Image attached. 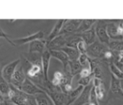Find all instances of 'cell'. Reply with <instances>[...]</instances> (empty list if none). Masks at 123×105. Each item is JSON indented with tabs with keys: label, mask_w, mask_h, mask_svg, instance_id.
<instances>
[{
	"label": "cell",
	"mask_w": 123,
	"mask_h": 105,
	"mask_svg": "<svg viewBox=\"0 0 123 105\" xmlns=\"http://www.w3.org/2000/svg\"><path fill=\"white\" fill-rule=\"evenodd\" d=\"M9 88L10 89L7 95V99L12 103L17 105H37L34 96L18 90L11 84H9Z\"/></svg>",
	"instance_id": "1"
},
{
	"label": "cell",
	"mask_w": 123,
	"mask_h": 105,
	"mask_svg": "<svg viewBox=\"0 0 123 105\" xmlns=\"http://www.w3.org/2000/svg\"><path fill=\"white\" fill-rule=\"evenodd\" d=\"M109 50L108 47L101 43L96 41L92 44L87 46L86 49V55L88 57H91L92 58H103L104 54Z\"/></svg>",
	"instance_id": "2"
},
{
	"label": "cell",
	"mask_w": 123,
	"mask_h": 105,
	"mask_svg": "<svg viewBox=\"0 0 123 105\" xmlns=\"http://www.w3.org/2000/svg\"><path fill=\"white\" fill-rule=\"evenodd\" d=\"M18 89L22 91V92L25 93V94H29V95H33V96H34L37 94H40V93L44 92V91L41 90L36 84H34L33 81H31L30 79H29L28 78H25V80L24 81L23 83L18 88Z\"/></svg>",
	"instance_id": "3"
},
{
	"label": "cell",
	"mask_w": 123,
	"mask_h": 105,
	"mask_svg": "<svg viewBox=\"0 0 123 105\" xmlns=\"http://www.w3.org/2000/svg\"><path fill=\"white\" fill-rule=\"evenodd\" d=\"M19 63H20V59L18 58V59H16V60H14V61L11 62V63H9L8 64H7L6 66L2 69V71H1L2 77H3V78H4V80L6 81V82H8V83H10V82H11V79H12V77H13V73H14L17 67L18 66Z\"/></svg>",
	"instance_id": "4"
},
{
	"label": "cell",
	"mask_w": 123,
	"mask_h": 105,
	"mask_svg": "<svg viewBox=\"0 0 123 105\" xmlns=\"http://www.w3.org/2000/svg\"><path fill=\"white\" fill-rule=\"evenodd\" d=\"M46 94L49 97V99L52 100L54 105H66L67 104V95L61 91H45Z\"/></svg>",
	"instance_id": "5"
},
{
	"label": "cell",
	"mask_w": 123,
	"mask_h": 105,
	"mask_svg": "<svg viewBox=\"0 0 123 105\" xmlns=\"http://www.w3.org/2000/svg\"><path fill=\"white\" fill-rule=\"evenodd\" d=\"M81 21L80 19H75V20H65L63 27H62L60 33L59 35H66V34L72 33L74 32H76L78 28L80 25Z\"/></svg>",
	"instance_id": "6"
},
{
	"label": "cell",
	"mask_w": 123,
	"mask_h": 105,
	"mask_svg": "<svg viewBox=\"0 0 123 105\" xmlns=\"http://www.w3.org/2000/svg\"><path fill=\"white\" fill-rule=\"evenodd\" d=\"M44 37V33L43 31H38L37 33L34 34H31L29 36H26L23 38H18V39H15L13 40V43L14 45H24L28 43H31L34 40H39V39H43Z\"/></svg>",
	"instance_id": "7"
},
{
	"label": "cell",
	"mask_w": 123,
	"mask_h": 105,
	"mask_svg": "<svg viewBox=\"0 0 123 105\" xmlns=\"http://www.w3.org/2000/svg\"><path fill=\"white\" fill-rule=\"evenodd\" d=\"M26 78V74L24 71V68L22 66L17 67V68L15 69L14 73L12 77L11 82L9 84H11L12 86H13L14 88H18L20 85L24 83V81Z\"/></svg>",
	"instance_id": "8"
},
{
	"label": "cell",
	"mask_w": 123,
	"mask_h": 105,
	"mask_svg": "<svg viewBox=\"0 0 123 105\" xmlns=\"http://www.w3.org/2000/svg\"><path fill=\"white\" fill-rule=\"evenodd\" d=\"M66 46V35H59L46 44L48 50H60Z\"/></svg>",
	"instance_id": "9"
},
{
	"label": "cell",
	"mask_w": 123,
	"mask_h": 105,
	"mask_svg": "<svg viewBox=\"0 0 123 105\" xmlns=\"http://www.w3.org/2000/svg\"><path fill=\"white\" fill-rule=\"evenodd\" d=\"M95 31H96V34L98 37L100 43L105 45H108L110 43V38L106 33V24L100 23V22L99 21V24H97V27L96 28Z\"/></svg>",
	"instance_id": "10"
},
{
	"label": "cell",
	"mask_w": 123,
	"mask_h": 105,
	"mask_svg": "<svg viewBox=\"0 0 123 105\" xmlns=\"http://www.w3.org/2000/svg\"><path fill=\"white\" fill-rule=\"evenodd\" d=\"M46 48V41L44 39L34 40L29 43V53H38L42 54Z\"/></svg>",
	"instance_id": "11"
},
{
	"label": "cell",
	"mask_w": 123,
	"mask_h": 105,
	"mask_svg": "<svg viewBox=\"0 0 123 105\" xmlns=\"http://www.w3.org/2000/svg\"><path fill=\"white\" fill-rule=\"evenodd\" d=\"M51 58V55L49 53V51L48 49H45L44 53L41 54V65H42V72L43 76L45 81H49L48 77V72H49V62Z\"/></svg>",
	"instance_id": "12"
},
{
	"label": "cell",
	"mask_w": 123,
	"mask_h": 105,
	"mask_svg": "<svg viewBox=\"0 0 123 105\" xmlns=\"http://www.w3.org/2000/svg\"><path fill=\"white\" fill-rule=\"evenodd\" d=\"M92 88V85H88L86 87H84L82 92L79 95L75 101L72 104V105H85L89 103L90 98V92Z\"/></svg>",
	"instance_id": "13"
},
{
	"label": "cell",
	"mask_w": 123,
	"mask_h": 105,
	"mask_svg": "<svg viewBox=\"0 0 123 105\" xmlns=\"http://www.w3.org/2000/svg\"><path fill=\"white\" fill-rule=\"evenodd\" d=\"M49 53L51 55V58H56L59 61H60L63 64V68H64V72L67 71L68 70V63H69V58L67 57V55L65 54L63 51L61 50H49Z\"/></svg>",
	"instance_id": "14"
},
{
	"label": "cell",
	"mask_w": 123,
	"mask_h": 105,
	"mask_svg": "<svg viewBox=\"0 0 123 105\" xmlns=\"http://www.w3.org/2000/svg\"><path fill=\"white\" fill-rule=\"evenodd\" d=\"M81 39H82L83 42H85V44L87 46L92 44L93 43L96 42V31H95L94 28H91V29L86 31L84 33H79Z\"/></svg>",
	"instance_id": "15"
},
{
	"label": "cell",
	"mask_w": 123,
	"mask_h": 105,
	"mask_svg": "<svg viewBox=\"0 0 123 105\" xmlns=\"http://www.w3.org/2000/svg\"><path fill=\"white\" fill-rule=\"evenodd\" d=\"M65 22V19H60V20L57 21V23H55V27L53 28L52 31L50 32L49 36H48L47 39L45 40L46 44H49L50 41H52L55 38H56L57 36H59V34H60V30H61V28H62V27H63Z\"/></svg>",
	"instance_id": "16"
},
{
	"label": "cell",
	"mask_w": 123,
	"mask_h": 105,
	"mask_svg": "<svg viewBox=\"0 0 123 105\" xmlns=\"http://www.w3.org/2000/svg\"><path fill=\"white\" fill-rule=\"evenodd\" d=\"M84 87L79 85L75 89H72L67 95V104L66 105H71L74 101L77 99V98L79 97V95L80 94V93L82 92Z\"/></svg>",
	"instance_id": "17"
},
{
	"label": "cell",
	"mask_w": 123,
	"mask_h": 105,
	"mask_svg": "<svg viewBox=\"0 0 123 105\" xmlns=\"http://www.w3.org/2000/svg\"><path fill=\"white\" fill-rule=\"evenodd\" d=\"M37 105H54L52 100L44 92L34 95Z\"/></svg>",
	"instance_id": "18"
},
{
	"label": "cell",
	"mask_w": 123,
	"mask_h": 105,
	"mask_svg": "<svg viewBox=\"0 0 123 105\" xmlns=\"http://www.w3.org/2000/svg\"><path fill=\"white\" fill-rule=\"evenodd\" d=\"M61 51H63L65 54L67 55L69 58V61H73V60H78L80 53H79V51L76 49H73V48L70 47H64L63 49H60Z\"/></svg>",
	"instance_id": "19"
},
{
	"label": "cell",
	"mask_w": 123,
	"mask_h": 105,
	"mask_svg": "<svg viewBox=\"0 0 123 105\" xmlns=\"http://www.w3.org/2000/svg\"><path fill=\"white\" fill-rule=\"evenodd\" d=\"M97 20L96 19H84L81 21L80 25L78 28V29L76 30V33H84L86 31L89 30L92 28V25L95 23H96Z\"/></svg>",
	"instance_id": "20"
},
{
	"label": "cell",
	"mask_w": 123,
	"mask_h": 105,
	"mask_svg": "<svg viewBox=\"0 0 123 105\" xmlns=\"http://www.w3.org/2000/svg\"><path fill=\"white\" fill-rule=\"evenodd\" d=\"M68 67L70 73L71 74V76H75L76 74L80 73V71L82 70L83 67L80 65V63H79L78 60H73V61H69L68 63Z\"/></svg>",
	"instance_id": "21"
},
{
	"label": "cell",
	"mask_w": 123,
	"mask_h": 105,
	"mask_svg": "<svg viewBox=\"0 0 123 105\" xmlns=\"http://www.w3.org/2000/svg\"><path fill=\"white\" fill-rule=\"evenodd\" d=\"M106 33L110 39L111 38V39H119L122 38V37H119L118 34H117V25L115 24L114 23L106 24Z\"/></svg>",
	"instance_id": "22"
},
{
	"label": "cell",
	"mask_w": 123,
	"mask_h": 105,
	"mask_svg": "<svg viewBox=\"0 0 123 105\" xmlns=\"http://www.w3.org/2000/svg\"><path fill=\"white\" fill-rule=\"evenodd\" d=\"M111 91L114 94L123 95L122 88H121V80L117 79L113 75L111 76Z\"/></svg>",
	"instance_id": "23"
},
{
	"label": "cell",
	"mask_w": 123,
	"mask_h": 105,
	"mask_svg": "<svg viewBox=\"0 0 123 105\" xmlns=\"http://www.w3.org/2000/svg\"><path fill=\"white\" fill-rule=\"evenodd\" d=\"M9 89H10L9 83L4 80V78L2 77L1 73H0V93L4 97V96L8 95V92H9Z\"/></svg>",
	"instance_id": "24"
},
{
	"label": "cell",
	"mask_w": 123,
	"mask_h": 105,
	"mask_svg": "<svg viewBox=\"0 0 123 105\" xmlns=\"http://www.w3.org/2000/svg\"><path fill=\"white\" fill-rule=\"evenodd\" d=\"M108 49L115 52H121L123 50V42L122 41H112L109 43Z\"/></svg>",
	"instance_id": "25"
},
{
	"label": "cell",
	"mask_w": 123,
	"mask_h": 105,
	"mask_svg": "<svg viewBox=\"0 0 123 105\" xmlns=\"http://www.w3.org/2000/svg\"><path fill=\"white\" fill-rule=\"evenodd\" d=\"M110 68H111V73H112V74H113V76H115L117 79H119V80H121V81L123 80V73L116 67V65L114 64V63H111Z\"/></svg>",
	"instance_id": "26"
},
{
	"label": "cell",
	"mask_w": 123,
	"mask_h": 105,
	"mask_svg": "<svg viewBox=\"0 0 123 105\" xmlns=\"http://www.w3.org/2000/svg\"><path fill=\"white\" fill-rule=\"evenodd\" d=\"M64 76V73H61V72H55V74H54V78L52 79V81H50L51 82V83L53 84L54 86H55V87H59V85H60V80L62 79Z\"/></svg>",
	"instance_id": "27"
},
{
	"label": "cell",
	"mask_w": 123,
	"mask_h": 105,
	"mask_svg": "<svg viewBox=\"0 0 123 105\" xmlns=\"http://www.w3.org/2000/svg\"><path fill=\"white\" fill-rule=\"evenodd\" d=\"M78 61L83 68H90L89 65V57L86 54H80L78 58ZM91 69V68H90Z\"/></svg>",
	"instance_id": "28"
},
{
	"label": "cell",
	"mask_w": 123,
	"mask_h": 105,
	"mask_svg": "<svg viewBox=\"0 0 123 105\" xmlns=\"http://www.w3.org/2000/svg\"><path fill=\"white\" fill-rule=\"evenodd\" d=\"M93 73H91L90 76L86 77V78H80V79L78 81V84L82 86V87H86V86L90 85V83H91V79H92V78H91V75Z\"/></svg>",
	"instance_id": "29"
},
{
	"label": "cell",
	"mask_w": 123,
	"mask_h": 105,
	"mask_svg": "<svg viewBox=\"0 0 123 105\" xmlns=\"http://www.w3.org/2000/svg\"><path fill=\"white\" fill-rule=\"evenodd\" d=\"M76 49L79 51V53L80 54H86V49H87V45L85 44V42H83L82 40L80 42L78 43L77 47H76Z\"/></svg>",
	"instance_id": "30"
},
{
	"label": "cell",
	"mask_w": 123,
	"mask_h": 105,
	"mask_svg": "<svg viewBox=\"0 0 123 105\" xmlns=\"http://www.w3.org/2000/svg\"><path fill=\"white\" fill-rule=\"evenodd\" d=\"M95 88V93L96 94V97H97V99H103V96H104V89L102 85L99 86V87L94 88Z\"/></svg>",
	"instance_id": "31"
},
{
	"label": "cell",
	"mask_w": 123,
	"mask_h": 105,
	"mask_svg": "<svg viewBox=\"0 0 123 105\" xmlns=\"http://www.w3.org/2000/svg\"><path fill=\"white\" fill-rule=\"evenodd\" d=\"M92 73H93V75L95 76V78H97L99 79H102V77H103V73H102L101 69H100L99 66L94 68V70L92 71Z\"/></svg>",
	"instance_id": "32"
},
{
	"label": "cell",
	"mask_w": 123,
	"mask_h": 105,
	"mask_svg": "<svg viewBox=\"0 0 123 105\" xmlns=\"http://www.w3.org/2000/svg\"><path fill=\"white\" fill-rule=\"evenodd\" d=\"M0 39H4L6 41H8V43H9L11 45H13V46H15L14 45V44L13 43V41L12 40H10L9 39V36L8 35L7 33H4V31L3 30V29L0 28Z\"/></svg>",
	"instance_id": "33"
},
{
	"label": "cell",
	"mask_w": 123,
	"mask_h": 105,
	"mask_svg": "<svg viewBox=\"0 0 123 105\" xmlns=\"http://www.w3.org/2000/svg\"><path fill=\"white\" fill-rule=\"evenodd\" d=\"M91 73H91L90 68H83L80 73V78H86V77L90 76Z\"/></svg>",
	"instance_id": "34"
},
{
	"label": "cell",
	"mask_w": 123,
	"mask_h": 105,
	"mask_svg": "<svg viewBox=\"0 0 123 105\" xmlns=\"http://www.w3.org/2000/svg\"><path fill=\"white\" fill-rule=\"evenodd\" d=\"M101 79H99L97 78H93V87L94 88H96V87H99V86L101 85Z\"/></svg>",
	"instance_id": "35"
},
{
	"label": "cell",
	"mask_w": 123,
	"mask_h": 105,
	"mask_svg": "<svg viewBox=\"0 0 123 105\" xmlns=\"http://www.w3.org/2000/svg\"><path fill=\"white\" fill-rule=\"evenodd\" d=\"M118 60H117V62L120 63H123V50L121 51V52H118Z\"/></svg>",
	"instance_id": "36"
},
{
	"label": "cell",
	"mask_w": 123,
	"mask_h": 105,
	"mask_svg": "<svg viewBox=\"0 0 123 105\" xmlns=\"http://www.w3.org/2000/svg\"><path fill=\"white\" fill-rule=\"evenodd\" d=\"M114 64H115L116 67H117V68H118V69L123 73V63H118L117 61H116Z\"/></svg>",
	"instance_id": "37"
},
{
	"label": "cell",
	"mask_w": 123,
	"mask_h": 105,
	"mask_svg": "<svg viewBox=\"0 0 123 105\" xmlns=\"http://www.w3.org/2000/svg\"><path fill=\"white\" fill-rule=\"evenodd\" d=\"M3 103L4 104H6V105H17V104H13V103H12L11 101H9L8 99H7V98H5V97H4V101H3Z\"/></svg>",
	"instance_id": "38"
},
{
	"label": "cell",
	"mask_w": 123,
	"mask_h": 105,
	"mask_svg": "<svg viewBox=\"0 0 123 105\" xmlns=\"http://www.w3.org/2000/svg\"><path fill=\"white\" fill-rule=\"evenodd\" d=\"M112 57V53H111V51L108 50L106 53L104 54V58H111Z\"/></svg>",
	"instance_id": "39"
},
{
	"label": "cell",
	"mask_w": 123,
	"mask_h": 105,
	"mask_svg": "<svg viewBox=\"0 0 123 105\" xmlns=\"http://www.w3.org/2000/svg\"><path fill=\"white\" fill-rule=\"evenodd\" d=\"M4 101V97L3 95H0V103H3Z\"/></svg>",
	"instance_id": "40"
},
{
	"label": "cell",
	"mask_w": 123,
	"mask_h": 105,
	"mask_svg": "<svg viewBox=\"0 0 123 105\" xmlns=\"http://www.w3.org/2000/svg\"><path fill=\"white\" fill-rule=\"evenodd\" d=\"M2 105H6V104H3V103H2Z\"/></svg>",
	"instance_id": "41"
},
{
	"label": "cell",
	"mask_w": 123,
	"mask_h": 105,
	"mask_svg": "<svg viewBox=\"0 0 123 105\" xmlns=\"http://www.w3.org/2000/svg\"><path fill=\"white\" fill-rule=\"evenodd\" d=\"M122 40H123V35H122Z\"/></svg>",
	"instance_id": "42"
},
{
	"label": "cell",
	"mask_w": 123,
	"mask_h": 105,
	"mask_svg": "<svg viewBox=\"0 0 123 105\" xmlns=\"http://www.w3.org/2000/svg\"><path fill=\"white\" fill-rule=\"evenodd\" d=\"M0 105H2V103H0Z\"/></svg>",
	"instance_id": "43"
},
{
	"label": "cell",
	"mask_w": 123,
	"mask_h": 105,
	"mask_svg": "<svg viewBox=\"0 0 123 105\" xmlns=\"http://www.w3.org/2000/svg\"><path fill=\"white\" fill-rule=\"evenodd\" d=\"M85 105H88V104H85Z\"/></svg>",
	"instance_id": "44"
},
{
	"label": "cell",
	"mask_w": 123,
	"mask_h": 105,
	"mask_svg": "<svg viewBox=\"0 0 123 105\" xmlns=\"http://www.w3.org/2000/svg\"><path fill=\"white\" fill-rule=\"evenodd\" d=\"M0 73H1V71H0Z\"/></svg>",
	"instance_id": "45"
}]
</instances>
